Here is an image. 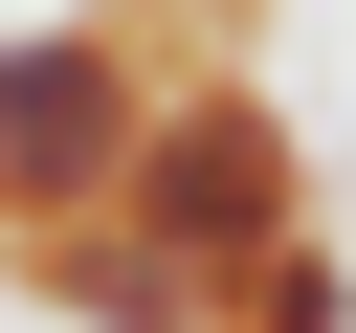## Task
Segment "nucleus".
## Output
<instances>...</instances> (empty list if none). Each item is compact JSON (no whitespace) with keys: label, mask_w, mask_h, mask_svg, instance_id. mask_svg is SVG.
<instances>
[{"label":"nucleus","mask_w":356,"mask_h":333,"mask_svg":"<svg viewBox=\"0 0 356 333\" xmlns=\"http://www.w3.org/2000/svg\"><path fill=\"white\" fill-rule=\"evenodd\" d=\"M111 222H134L178 289H245V266H267L289 222H334V200H312V133H289V89H267V67H156Z\"/></svg>","instance_id":"obj_1"},{"label":"nucleus","mask_w":356,"mask_h":333,"mask_svg":"<svg viewBox=\"0 0 356 333\" xmlns=\"http://www.w3.org/2000/svg\"><path fill=\"white\" fill-rule=\"evenodd\" d=\"M134 111H156V44H134L111 0H44V22H0V244H44V222H111V178H134Z\"/></svg>","instance_id":"obj_2"},{"label":"nucleus","mask_w":356,"mask_h":333,"mask_svg":"<svg viewBox=\"0 0 356 333\" xmlns=\"http://www.w3.org/2000/svg\"><path fill=\"white\" fill-rule=\"evenodd\" d=\"M0 311H67V333H222V289H178L134 222H44V244H0Z\"/></svg>","instance_id":"obj_3"},{"label":"nucleus","mask_w":356,"mask_h":333,"mask_svg":"<svg viewBox=\"0 0 356 333\" xmlns=\"http://www.w3.org/2000/svg\"><path fill=\"white\" fill-rule=\"evenodd\" d=\"M222 333H356V244H334V222H289V244L222 289Z\"/></svg>","instance_id":"obj_4"}]
</instances>
